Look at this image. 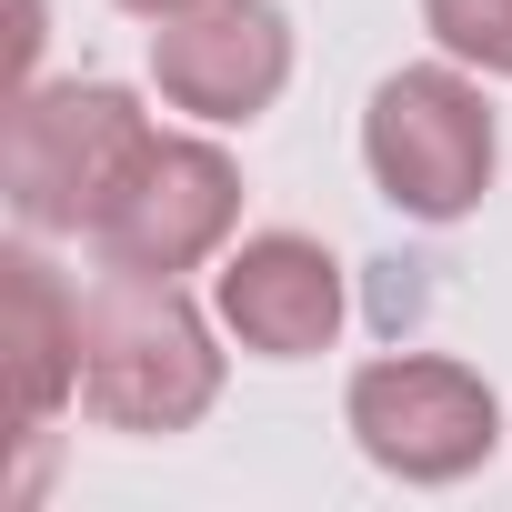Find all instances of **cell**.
<instances>
[{
    "label": "cell",
    "mask_w": 512,
    "mask_h": 512,
    "mask_svg": "<svg viewBox=\"0 0 512 512\" xmlns=\"http://www.w3.org/2000/svg\"><path fill=\"white\" fill-rule=\"evenodd\" d=\"M81 402L111 432H191L221 402V352L171 272H101L81 292Z\"/></svg>",
    "instance_id": "6da1fadb"
},
{
    "label": "cell",
    "mask_w": 512,
    "mask_h": 512,
    "mask_svg": "<svg viewBox=\"0 0 512 512\" xmlns=\"http://www.w3.org/2000/svg\"><path fill=\"white\" fill-rule=\"evenodd\" d=\"M151 151V111L121 81H21L0 131V191L21 231H91L121 171Z\"/></svg>",
    "instance_id": "7a4b0ae2"
},
{
    "label": "cell",
    "mask_w": 512,
    "mask_h": 512,
    "mask_svg": "<svg viewBox=\"0 0 512 512\" xmlns=\"http://www.w3.org/2000/svg\"><path fill=\"white\" fill-rule=\"evenodd\" d=\"M492 161H502V131L462 61H412L362 111V171L412 221H462L492 191Z\"/></svg>",
    "instance_id": "3957f363"
},
{
    "label": "cell",
    "mask_w": 512,
    "mask_h": 512,
    "mask_svg": "<svg viewBox=\"0 0 512 512\" xmlns=\"http://www.w3.org/2000/svg\"><path fill=\"white\" fill-rule=\"evenodd\" d=\"M342 422L352 442L392 472V482H462L502 452V402L472 362H442V352H382L352 372L342 392Z\"/></svg>",
    "instance_id": "277c9868"
},
{
    "label": "cell",
    "mask_w": 512,
    "mask_h": 512,
    "mask_svg": "<svg viewBox=\"0 0 512 512\" xmlns=\"http://www.w3.org/2000/svg\"><path fill=\"white\" fill-rule=\"evenodd\" d=\"M231 221H241V171L221 141H191V131H151V151L121 171V191L101 201V221L81 231L101 251V272H201L211 251H231Z\"/></svg>",
    "instance_id": "5b68a950"
},
{
    "label": "cell",
    "mask_w": 512,
    "mask_h": 512,
    "mask_svg": "<svg viewBox=\"0 0 512 512\" xmlns=\"http://www.w3.org/2000/svg\"><path fill=\"white\" fill-rule=\"evenodd\" d=\"M151 81L191 121H262L292 81V21L282 0H191L151 21Z\"/></svg>",
    "instance_id": "8992f818"
},
{
    "label": "cell",
    "mask_w": 512,
    "mask_h": 512,
    "mask_svg": "<svg viewBox=\"0 0 512 512\" xmlns=\"http://www.w3.org/2000/svg\"><path fill=\"white\" fill-rule=\"evenodd\" d=\"M211 312L241 352H262V362H312L342 342V262L312 241V231H251L221 251V272H211Z\"/></svg>",
    "instance_id": "52a82bcc"
},
{
    "label": "cell",
    "mask_w": 512,
    "mask_h": 512,
    "mask_svg": "<svg viewBox=\"0 0 512 512\" xmlns=\"http://www.w3.org/2000/svg\"><path fill=\"white\" fill-rule=\"evenodd\" d=\"M0 302H11V412L21 432H41L71 392H81V292H61V272L31 241L0 251Z\"/></svg>",
    "instance_id": "ba28073f"
},
{
    "label": "cell",
    "mask_w": 512,
    "mask_h": 512,
    "mask_svg": "<svg viewBox=\"0 0 512 512\" xmlns=\"http://www.w3.org/2000/svg\"><path fill=\"white\" fill-rule=\"evenodd\" d=\"M422 31L442 41V61L512 81V0H422Z\"/></svg>",
    "instance_id": "9c48e42d"
},
{
    "label": "cell",
    "mask_w": 512,
    "mask_h": 512,
    "mask_svg": "<svg viewBox=\"0 0 512 512\" xmlns=\"http://www.w3.org/2000/svg\"><path fill=\"white\" fill-rule=\"evenodd\" d=\"M131 21H171V11H191V0H121Z\"/></svg>",
    "instance_id": "30bf717a"
}]
</instances>
